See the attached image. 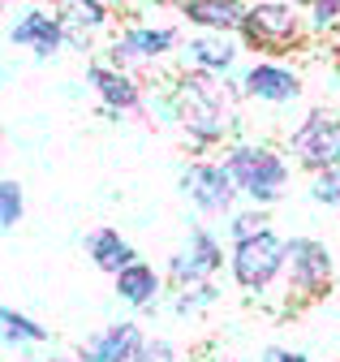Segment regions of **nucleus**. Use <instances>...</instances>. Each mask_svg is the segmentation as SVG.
I'll return each instance as SVG.
<instances>
[{"label":"nucleus","instance_id":"nucleus-1","mask_svg":"<svg viewBox=\"0 0 340 362\" xmlns=\"http://www.w3.org/2000/svg\"><path fill=\"white\" fill-rule=\"evenodd\" d=\"M168 90H173V104H177V125L186 129V139L198 151L224 143L237 129L233 104L245 95L241 82H220L202 69H186V74H177V82Z\"/></svg>","mask_w":340,"mask_h":362},{"label":"nucleus","instance_id":"nucleus-2","mask_svg":"<svg viewBox=\"0 0 340 362\" xmlns=\"http://www.w3.org/2000/svg\"><path fill=\"white\" fill-rule=\"evenodd\" d=\"M224 164L250 207H272L289 190V156L272 143H233L224 151Z\"/></svg>","mask_w":340,"mask_h":362},{"label":"nucleus","instance_id":"nucleus-3","mask_svg":"<svg viewBox=\"0 0 340 362\" xmlns=\"http://www.w3.org/2000/svg\"><path fill=\"white\" fill-rule=\"evenodd\" d=\"M241 48L250 52H267V57H280V52H293L310 39V22L302 18V9L289 5V0H254L245 9V22L237 30Z\"/></svg>","mask_w":340,"mask_h":362},{"label":"nucleus","instance_id":"nucleus-4","mask_svg":"<svg viewBox=\"0 0 340 362\" xmlns=\"http://www.w3.org/2000/svg\"><path fill=\"white\" fill-rule=\"evenodd\" d=\"M289 267V242L280 233H259V238H245L229 246V276L237 281V289L245 293H267Z\"/></svg>","mask_w":340,"mask_h":362},{"label":"nucleus","instance_id":"nucleus-5","mask_svg":"<svg viewBox=\"0 0 340 362\" xmlns=\"http://www.w3.org/2000/svg\"><path fill=\"white\" fill-rule=\"evenodd\" d=\"M336 281V259L319 238H289V267H284V289L293 306H310L332 293Z\"/></svg>","mask_w":340,"mask_h":362},{"label":"nucleus","instance_id":"nucleus-6","mask_svg":"<svg viewBox=\"0 0 340 362\" xmlns=\"http://www.w3.org/2000/svg\"><path fill=\"white\" fill-rule=\"evenodd\" d=\"M289 156L310 177L340 168V117L327 112V108H310L297 121V129L289 134Z\"/></svg>","mask_w":340,"mask_h":362},{"label":"nucleus","instance_id":"nucleus-7","mask_svg":"<svg viewBox=\"0 0 340 362\" xmlns=\"http://www.w3.org/2000/svg\"><path fill=\"white\" fill-rule=\"evenodd\" d=\"M181 194L207 220L233 216V207L241 199V190H237V181H233V173H229L224 160H194V164H186L181 168Z\"/></svg>","mask_w":340,"mask_h":362},{"label":"nucleus","instance_id":"nucleus-8","mask_svg":"<svg viewBox=\"0 0 340 362\" xmlns=\"http://www.w3.org/2000/svg\"><path fill=\"white\" fill-rule=\"evenodd\" d=\"M220 267H229V250L220 242V233H211L207 224H194V229L186 233V246L168 259L164 276L173 281L177 289L181 285H198V281H211Z\"/></svg>","mask_w":340,"mask_h":362},{"label":"nucleus","instance_id":"nucleus-9","mask_svg":"<svg viewBox=\"0 0 340 362\" xmlns=\"http://www.w3.org/2000/svg\"><path fill=\"white\" fill-rule=\"evenodd\" d=\"M177 26H155V22H130L112 43H108V65L116 69H138V65H155L177 48Z\"/></svg>","mask_w":340,"mask_h":362},{"label":"nucleus","instance_id":"nucleus-10","mask_svg":"<svg viewBox=\"0 0 340 362\" xmlns=\"http://www.w3.org/2000/svg\"><path fill=\"white\" fill-rule=\"evenodd\" d=\"M9 43L13 48H30L35 57H56L69 43V22L56 9H26L9 26Z\"/></svg>","mask_w":340,"mask_h":362},{"label":"nucleus","instance_id":"nucleus-11","mask_svg":"<svg viewBox=\"0 0 340 362\" xmlns=\"http://www.w3.org/2000/svg\"><path fill=\"white\" fill-rule=\"evenodd\" d=\"M241 90L245 100H259V104H293L302 100V74L284 61H254L241 74Z\"/></svg>","mask_w":340,"mask_h":362},{"label":"nucleus","instance_id":"nucleus-12","mask_svg":"<svg viewBox=\"0 0 340 362\" xmlns=\"http://www.w3.org/2000/svg\"><path fill=\"white\" fill-rule=\"evenodd\" d=\"M147 332L134 324V320H116V324H104L95 328L87 341L78 345V362H134V354L142 349Z\"/></svg>","mask_w":340,"mask_h":362},{"label":"nucleus","instance_id":"nucleus-13","mask_svg":"<svg viewBox=\"0 0 340 362\" xmlns=\"http://www.w3.org/2000/svg\"><path fill=\"white\" fill-rule=\"evenodd\" d=\"M87 82L95 86V95H99V104L108 108V112H142L147 108V90H142V82L130 74V69H116V65H108V61H95L91 69H87Z\"/></svg>","mask_w":340,"mask_h":362},{"label":"nucleus","instance_id":"nucleus-14","mask_svg":"<svg viewBox=\"0 0 340 362\" xmlns=\"http://www.w3.org/2000/svg\"><path fill=\"white\" fill-rule=\"evenodd\" d=\"M116 298L125 302V306H134V310H142V315H155L159 310V298H164V272H155L147 259H138V263H130L125 272H116Z\"/></svg>","mask_w":340,"mask_h":362},{"label":"nucleus","instance_id":"nucleus-15","mask_svg":"<svg viewBox=\"0 0 340 362\" xmlns=\"http://www.w3.org/2000/svg\"><path fill=\"white\" fill-rule=\"evenodd\" d=\"M245 0H181V18L198 30H211V35H237L241 22H245Z\"/></svg>","mask_w":340,"mask_h":362},{"label":"nucleus","instance_id":"nucleus-16","mask_svg":"<svg viewBox=\"0 0 340 362\" xmlns=\"http://www.w3.org/2000/svg\"><path fill=\"white\" fill-rule=\"evenodd\" d=\"M237 52H241V43H233V35H211V30H202L186 43L190 69H202L211 78H224L237 65Z\"/></svg>","mask_w":340,"mask_h":362},{"label":"nucleus","instance_id":"nucleus-17","mask_svg":"<svg viewBox=\"0 0 340 362\" xmlns=\"http://www.w3.org/2000/svg\"><path fill=\"white\" fill-rule=\"evenodd\" d=\"M87 255L99 272H108V276H116V272H125L130 263H138V250L125 242L112 224H99V229L87 233Z\"/></svg>","mask_w":340,"mask_h":362},{"label":"nucleus","instance_id":"nucleus-18","mask_svg":"<svg viewBox=\"0 0 340 362\" xmlns=\"http://www.w3.org/2000/svg\"><path fill=\"white\" fill-rule=\"evenodd\" d=\"M0 337H5V345L18 349V354H30L35 345H48L52 341V332L44 324L30 320V315H22V310H13V306L0 310Z\"/></svg>","mask_w":340,"mask_h":362},{"label":"nucleus","instance_id":"nucleus-19","mask_svg":"<svg viewBox=\"0 0 340 362\" xmlns=\"http://www.w3.org/2000/svg\"><path fill=\"white\" fill-rule=\"evenodd\" d=\"M61 13H65V22H69V26L95 35V30H104V26H108L112 5H108V0H65V9H61Z\"/></svg>","mask_w":340,"mask_h":362},{"label":"nucleus","instance_id":"nucleus-20","mask_svg":"<svg viewBox=\"0 0 340 362\" xmlns=\"http://www.w3.org/2000/svg\"><path fill=\"white\" fill-rule=\"evenodd\" d=\"M220 302V289H216V281H198V285H181L177 293H173V315H181V320H190V315H198V310H207V306H216Z\"/></svg>","mask_w":340,"mask_h":362},{"label":"nucleus","instance_id":"nucleus-21","mask_svg":"<svg viewBox=\"0 0 340 362\" xmlns=\"http://www.w3.org/2000/svg\"><path fill=\"white\" fill-rule=\"evenodd\" d=\"M22 216H26V190H22V181L5 177L0 181V229L22 224Z\"/></svg>","mask_w":340,"mask_h":362},{"label":"nucleus","instance_id":"nucleus-22","mask_svg":"<svg viewBox=\"0 0 340 362\" xmlns=\"http://www.w3.org/2000/svg\"><path fill=\"white\" fill-rule=\"evenodd\" d=\"M267 207H245V211H233L229 216V238L233 242H245V238H259L267 233Z\"/></svg>","mask_w":340,"mask_h":362},{"label":"nucleus","instance_id":"nucleus-23","mask_svg":"<svg viewBox=\"0 0 340 362\" xmlns=\"http://www.w3.org/2000/svg\"><path fill=\"white\" fill-rule=\"evenodd\" d=\"M306 22H310V35H332L340 26V0H310Z\"/></svg>","mask_w":340,"mask_h":362},{"label":"nucleus","instance_id":"nucleus-24","mask_svg":"<svg viewBox=\"0 0 340 362\" xmlns=\"http://www.w3.org/2000/svg\"><path fill=\"white\" fill-rule=\"evenodd\" d=\"M310 199L323 203V207H340V168L310 177Z\"/></svg>","mask_w":340,"mask_h":362},{"label":"nucleus","instance_id":"nucleus-25","mask_svg":"<svg viewBox=\"0 0 340 362\" xmlns=\"http://www.w3.org/2000/svg\"><path fill=\"white\" fill-rule=\"evenodd\" d=\"M134 362H181V349L168 337H147L142 349L134 354Z\"/></svg>","mask_w":340,"mask_h":362},{"label":"nucleus","instance_id":"nucleus-26","mask_svg":"<svg viewBox=\"0 0 340 362\" xmlns=\"http://www.w3.org/2000/svg\"><path fill=\"white\" fill-rule=\"evenodd\" d=\"M259 362H310L302 349H289V345H267L263 354H259Z\"/></svg>","mask_w":340,"mask_h":362},{"label":"nucleus","instance_id":"nucleus-27","mask_svg":"<svg viewBox=\"0 0 340 362\" xmlns=\"http://www.w3.org/2000/svg\"><path fill=\"white\" fill-rule=\"evenodd\" d=\"M332 61H336V69H340V39L332 43Z\"/></svg>","mask_w":340,"mask_h":362},{"label":"nucleus","instance_id":"nucleus-28","mask_svg":"<svg viewBox=\"0 0 340 362\" xmlns=\"http://www.w3.org/2000/svg\"><path fill=\"white\" fill-rule=\"evenodd\" d=\"M48 362H78V358H69V354H52Z\"/></svg>","mask_w":340,"mask_h":362},{"label":"nucleus","instance_id":"nucleus-29","mask_svg":"<svg viewBox=\"0 0 340 362\" xmlns=\"http://www.w3.org/2000/svg\"><path fill=\"white\" fill-rule=\"evenodd\" d=\"M289 5H297V9H310V0H289Z\"/></svg>","mask_w":340,"mask_h":362},{"label":"nucleus","instance_id":"nucleus-30","mask_svg":"<svg viewBox=\"0 0 340 362\" xmlns=\"http://www.w3.org/2000/svg\"><path fill=\"white\" fill-rule=\"evenodd\" d=\"M220 362H245V358H220Z\"/></svg>","mask_w":340,"mask_h":362},{"label":"nucleus","instance_id":"nucleus-31","mask_svg":"<svg viewBox=\"0 0 340 362\" xmlns=\"http://www.w3.org/2000/svg\"><path fill=\"white\" fill-rule=\"evenodd\" d=\"M108 5H125V0H108Z\"/></svg>","mask_w":340,"mask_h":362}]
</instances>
